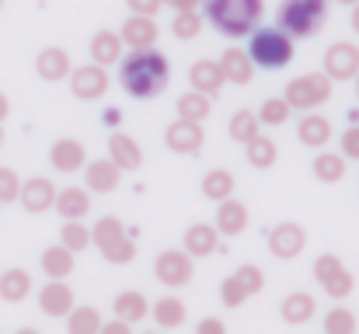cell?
<instances>
[{"instance_id":"4316f807","label":"cell","mask_w":359,"mask_h":334,"mask_svg":"<svg viewBox=\"0 0 359 334\" xmlns=\"http://www.w3.org/2000/svg\"><path fill=\"white\" fill-rule=\"evenodd\" d=\"M42 272L49 279H67L74 272V251L67 244H53L42 251Z\"/></svg>"},{"instance_id":"836d02e7","label":"cell","mask_w":359,"mask_h":334,"mask_svg":"<svg viewBox=\"0 0 359 334\" xmlns=\"http://www.w3.org/2000/svg\"><path fill=\"white\" fill-rule=\"evenodd\" d=\"M178 115L182 118H192V122H203V118H210V111H213V105H210V95H203V91H185L182 98H178Z\"/></svg>"},{"instance_id":"ee69618b","label":"cell","mask_w":359,"mask_h":334,"mask_svg":"<svg viewBox=\"0 0 359 334\" xmlns=\"http://www.w3.org/2000/svg\"><path fill=\"white\" fill-rule=\"evenodd\" d=\"M234 275H238V282L244 286V293H248V296H258V293H262V286H265V275H262V268H255V265H241Z\"/></svg>"},{"instance_id":"74e56055","label":"cell","mask_w":359,"mask_h":334,"mask_svg":"<svg viewBox=\"0 0 359 334\" xmlns=\"http://www.w3.org/2000/svg\"><path fill=\"white\" fill-rule=\"evenodd\" d=\"M290 102L286 98H265L262 109H258V122L262 125H286L290 122Z\"/></svg>"},{"instance_id":"f5cc1de1","label":"cell","mask_w":359,"mask_h":334,"mask_svg":"<svg viewBox=\"0 0 359 334\" xmlns=\"http://www.w3.org/2000/svg\"><path fill=\"white\" fill-rule=\"evenodd\" d=\"M7 111H11V105H7V95H0V122L7 118Z\"/></svg>"},{"instance_id":"6da1fadb","label":"cell","mask_w":359,"mask_h":334,"mask_svg":"<svg viewBox=\"0 0 359 334\" xmlns=\"http://www.w3.org/2000/svg\"><path fill=\"white\" fill-rule=\"evenodd\" d=\"M168 81H171V63L154 46L133 49L119 60V84L133 98H157L168 88Z\"/></svg>"},{"instance_id":"ab89813d","label":"cell","mask_w":359,"mask_h":334,"mask_svg":"<svg viewBox=\"0 0 359 334\" xmlns=\"http://www.w3.org/2000/svg\"><path fill=\"white\" fill-rule=\"evenodd\" d=\"M203 25H206V18H199L196 11H178L171 21V32H175V39L185 42V39H196L203 32Z\"/></svg>"},{"instance_id":"7402d4cb","label":"cell","mask_w":359,"mask_h":334,"mask_svg":"<svg viewBox=\"0 0 359 334\" xmlns=\"http://www.w3.org/2000/svg\"><path fill=\"white\" fill-rule=\"evenodd\" d=\"M91 60H95L98 67L119 63L122 60V35L119 32H109V28L95 32V39H91Z\"/></svg>"},{"instance_id":"603a6c76","label":"cell","mask_w":359,"mask_h":334,"mask_svg":"<svg viewBox=\"0 0 359 334\" xmlns=\"http://www.w3.org/2000/svg\"><path fill=\"white\" fill-rule=\"evenodd\" d=\"M244 226H248V206L238 199H224L217 209V233L238 237V233H244Z\"/></svg>"},{"instance_id":"8992f818","label":"cell","mask_w":359,"mask_h":334,"mask_svg":"<svg viewBox=\"0 0 359 334\" xmlns=\"http://www.w3.org/2000/svg\"><path fill=\"white\" fill-rule=\"evenodd\" d=\"M314 279L321 282V289H325L332 300H349L353 289H356L353 272H349V268L342 265V258H335V254H321V258L314 261Z\"/></svg>"},{"instance_id":"f1b7e54d","label":"cell","mask_w":359,"mask_h":334,"mask_svg":"<svg viewBox=\"0 0 359 334\" xmlns=\"http://www.w3.org/2000/svg\"><path fill=\"white\" fill-rule=\"evenodd\" d=\"M314 178L325 181V185H335L346 178V153H332L321 146V153L314 157Z\"/></svg>"},{"instance_id":"f35d334b","label":"cell","mask_w":359,"mask_h":334,"mask_svg":"<svg viewBox=\"0 0 359 334\" xmlns=\"http://www.w3.org/2000/svg\"><path fill=\"white\" fill-rule=\"evenodd\" d=\"M119 237H126V226H122L119 216H102L91 226V244H98V247H105V244H112Z\"/></svg>"},{"instance_id":"e0dca14e","label":"cell","mask_w":359,"mask_h":334,"mask_svg":"<svg viewBox=\"0 0 359 334\" xmlns=\"http://www.w3.org/2000/svg\"><path fill=\"white\" fill-rule=\"evenodd\" d=\"M119 178H122V167L109 157V160H91L84 164V185L91 192H116L119 188Z\"/></svg>"},{"instance_id":"ac0fdd59","label":"cell","mask_w":359,"mask_h":334,"mask_svg":"<svg viewBox=\"0 0 359 334\" xmlns=\"http://www.w3.org/2000/svg\"><path fill=\"white\" fill-rule=\"evenodd\" d=\"M35 74H39L42 81H49V84L70 77V56H67V49H60V46L42 49V53L35 56Z\"/></svg>"},{"instance_id":"d6a6232c","label":"cell","mask_w":359,"mask_h":334,"mask_svg":"<svg viewBox=\"0 0 359 334\" xmlns=\"http://www.w3.org/2000/svg\"><path fill=\"white\" fill-rule=\"evenodd\" d=\"M203 195H206V199H213V202L231 199V195H234V174H231L227 167L210 171V174L203 178Z\"/></svg>"},{"instance_id":"52a82bcc","label":"cell","mask_w":359,"mask_h":334,"mask_svg":"<svg viewBox=\"0 0 359 334\" xmlns=\"http://www.w3.org/2000/svg\"><path fill=\"white\" fill-rule=\"evenodd\" d=\"M154 275L168 289H182L192 282V254L189 251H161L154 261Z\"/></svg>"},{"instance_id":"5b68a950","label":"cell","mask_w":359,"mask_h":334,"mask_svg":"<svg viewBox=\"0 0 359 334\" xmlns=\"http://www.w3.org/2000/svg\"><path fill=\"white\" fill-rule=\"evenodd\" d=\"M283 98L290 102V109H304V111L318 109V105H325L332 98V77L328 74H304V77L286 84Z\"/></svg>"},{"instance_id":"cb8c5ba5","label":"cell","mask_w":359,"mask_h":334,"mask_svg":"<svg viewBox=\"0 0 359 334\" xmlns=\"http://www.w3.org/2000/svg\"><path fill=\"white\" fill-rule=\"evenodd\" d=\"M220 67H224V77H227L231 84L248 88V84L255 81V63H251V56H248L244 49H227L224 60H220Z\"/></svg>"},{"instance_id":"44dd1931","label":"cell","mask_w":359,"mask_h":334,"mask_svg":"<svg viewBox=\"0 0 359 334\" xmlns=\"http://www.w3.org/2000/svg\"><path fill=\"white\" fill-rule=\"evenodd\" d=\"M53 206L63 220H84L91 213V195H88V188H63V192H56Z\"/></svg>"},{"instance_id":"1f68e13d","label":"cell","mask_w":359,"mask_h":334,"mask_svg":"<svg viewBox=\"0 0 359 334\" xmlns=\"http://www.w3.org/2000/svg\"><path fill=\"white\" fill-rule=\"evenodd\" d=\"M150 314H154L157 328H168V331L185 324V303H182L178 296H164V300H157Z\"/></svg>"},{"instance_id":"680465c9","label":"cell","mask_w":359,"mask_h":334,"mask_svg":"<svg viewBox=\"0 0 359 334\" xmlns=\"http://www.w3.org/2000/svg\"><path fill=\"white\" fill-rule=\"evenodd\" d=\"M0 7H4V0H0Z\"/></svg>"},{"instance_id":"d6986e66","label":"cell","mask_w":359,"mask_h":334,"mask_svg":"<svg viewBox=\"0 0 359 334\" xmlns=\"http://www.w3.org/2000/svg\"><path fill=\"white\" fill-rule=\"evenodd\" d=\"M297 139H300L304 146H311V150H321V146H328V139H332V122H328L325 115L311 111V115L300 118V125H297Z\"/></svg>"},{"instance_id":"f907efd6","label":"cell","mask_w":359,"mask_h":334,"mask_svg":"<svg viewBox=\"0 0 359 334\" xmlns=\"http://www.w3.org/2000/svg\"><path fill=\"white\" fill-rule=\"evenodd\" d=\"M161 4H168V7H175V11H196L203 0H161Z\"/></svg>"},{"instance_id":"d4e9b609","label":"cell","mask_w":359,"mask_h":334,"mask_svg":"<svg viewBox=\"0 0 359 334\" xmlns=\"http://www.w3.org/2000/svg\"><path fill=\"white\" fill-rule=\"evenodd\" d=\"M185 251H189L192 258H210V254L217 251V226H210V223L189 226V230H185Z\"/></svg>"},{"instance_id":"d590c367","label":"cell","mask_w":359,"mask_h":334,"mask_svg":"<svg viewBox=\"0 0 359 334\" xmlns=\"http://www.w3.org/2000/svg\"><path fill=\"white\" fill-rule=\"evenodd\" d=\"M67 331L70 334H98L102 331V317L95 307H77L67 314Z\"/></svg>"},{"instance_id":"60d3db41","label":"cell","mask_w":359,"mask_h":334,"mask_svg":"<svg viewBox=\"0 0 359 334\" xmlns=\"http://www.w3.org/2000/svg\"><path fill=\"white\" fill-rule=\"evenodd\" d=\"M98 251H102V258L112 261V265H129V261L136 258V244H133L129 237H119V240H112V244H105V247H98Z\"/></svg>"},{"instance_id":"30bf717a","label":"cell","mask_w":359,"mask_h":334,"mask_svg":"<svg viewBox=\"0 0 359 334\" xmlns=\"http://www.w3.org/2000/svg\"><path fill=\"white\" fill-rule=\"evenodd\" d=\"M325 74L332 81H353L359 74V46L356 42H335L325 53Z\"/></svg>"},{"instance_id":"3957f363","label":"cell","mask_w":359,"mask_h":334,"mask_svg":"<svg viewBox=\"0 0 359 334\" xmlns=\"http://www.w3.org/2000/svg\"><path fill=\"white\" fill-rule=\"evenodd\" d=\"M293 35L286 32V28H255L251 32V42H248V56H251V63L255 67H262V70H283V67H290V60H293Z\"/></svg>"},{"instance_id":"83f0119b","label":"cell","mask_w":359,"mask_h":334,"mask_svg":"<svg viewBox=\"0 0 359 334\" xmlns=\"http://www.w3.org/2000/svg\"><path fill=\"white\" fill-rule=\"evenodd\" d=\"M32 293V275L25 268H7L0 272V300L7 303H21Z\"/></svg>"},{"instance_id":"e575fe53","label":"cell","mask_w":359,"mask_h":334,"mask_svg":"<svg viewBox=\"0 0 359 334\" xmlns=\"http://www.w3.org/2000/svg\"><path fill=\"white\" fill-rule=\"evenodd\" d=\"M258 129H262L258 111H248V109L234 111V115H231V125H227V132H231L234 143H248L251 136H258Z\"/></svg>"},{"instance_id":"2e32d148","label":"cell","mask_w":359,"mask_h":334,"mask_svg":"<svg viewBox=\"0 0 359 334\" xmlns=\"http://www.w3.org/2000/svg\"><path fill=\"white\" fill-rule=\"evenodd\" d=\"M84 160H88V153H84V143H77V139H56L53 146H49V164L60 171V174H74V171H81L84 167Z\"/></svg>"},{"instance_id":"8fae6325","label":"cell","mask_w":359,"mask_h":334,"mask_svg":"<svg viewBox=\"0 0 359 334\" xmlns=\"http://www.w3.org/2000/svg\"><path fill=\"white\" fill-rule=\"evenodd\" d=\"M304 247H307V233H304L300 223H279V226L269 233V251H272V258L290 261V258H297Z\"/></svg>"},{"instance_id":"db71d44e","label":"cell","mask_w":359,"mask_h":334,"mask_svg":"<svg viewBox=\"0 0 359 334\" xmlns=\"http://www.w3.org/2000/svg\"><path fill=\"white\" fill-rule=\"evenodd\" d=\"M349 25H353V32L359 35V4H353V21H349Z\"/></svg>"},{"instance_id":"ffe728a7","label":"cell","mask_w":359,"mask_h":334,"mask_svg":"<svg viewBox=\"0 0 359 334\" xmlns=\"http://www.w3.org/2000/svg\"><path fill=\"white\" fill-rule=\"evenodd\" d=\"M109 157L119 164L122 171H136L143 164V150H140V143L129 132H112L109 136Z\"/></svg>"},{"instance_id":"681fc988","label":"cell","mask_w":359,"mask_h":334,"mask_svg":"<svg viewBox=\"0 0 359 334\" xmlns=\"http://www.w3.org/2000/svg\"><path fill=\"white\" fill-rule=\"evenodd\" d=\"M102 331H105V334H129L133 328H129V321H122V317H116V321L102 324Z\"/></svg>"},{"instance_id":"484cf974","label":"cell","mask_w":359,"mask_h":334,"mask_svg":"<svg viewBox=\"0 0 359 334\" xmlns=\"http://www.w3.org/2000/svg\"><path fill=\"white\" fill-rule=\"evenodd\" d=\"M314 310H318V303H314L311 293H290V296L283 300V321H286L290 328L307 324V321L314 317Z\"/></svg>"},{"instance_id":"7bdbcfd3","label":"cell","mask_w":359,"mask_h":334,"mask_svg":"<svg viewBox=\"0 0 359 334\" xmlns=\"http://www.w3.org/2000/svg\"><path fill=\"white\" fill-rule=\"evenodd\" d=\"M18 195H21V178L11 167H0V206L18 202Z\"/></svg>"},{"instance_id":"4fadbf2b","label":"cell","mask_w":359,"mask_h":334,"mask_svg":"<svg viewBox=\"0 0 359 334\" xmlns=\"http://www.w3.org/2000/svg\"><path fill=\"white\" fill-rule=\"evenodd\" d=\"M39 307L46 317H67L74 310V289L63 279H49L39 293Z\"/></svg>"},{"instance_id":"5bb4252c","label":"cell","mask_w":359,"mask_h":334,"mask_svg":"<svg viewBox=\"0 0 359 334\" xmlns=\"http://www.w3.org/2000/svg\"><path fill=\"white\" fill-rule=\"evenodd\" d=\"M119 35H122V46H129V49H143V46H154V42H157L161 28H157L154 14H133V18L119 28Z\"/></svg>"},{"instance_id":"8d00e7d4","label":"cell","mask_w":359,"mask_h":334,"mask_svg":"<svg viewBox=\"0 0 359 334\" xmlns=\"http://www.w3.org/2000/svg\"><path fill=\"white\" fill-rule=\"evenodd\" d=\"M60 244H67L70 251H84V247H91V230L84 226L81 220H67L63 223V230H60Z\"/></svg>"},{"instance_id":"277c9868","label":"cell","mask_w":359,"mask_h":334,"mask_svg":"<svg viewBox=\"0 0 359 334\" xmlns=\"http://www.w3.org/2000/svg\"><path fill=\"white\" fill-rule=\"evenodd\" d=\"M328 18V0H283L279 4V28H286L293 39H314Z\"/></svg>"},{"instance_id":"4dcf8cb0","label":"cell","mask_w":359,"mask_h":334,"mask_svg":"<svg viewBox=\"0 0 359 334\" xmlns=\"http://www.w3.org/2000/svg\"><path fill=\"white\" fill-rule=\"evenodd\" d=\"M248 164L251 167H258V171H265V167H272L276 164V157H279V150H276V143H272V136H251L248 143Z\"/></svg>"},{"instance_id":"816d5d0a","label":"cell","mask_w":359,"mask_h":334,"mask_svg":"<svg viewBox=\"0 0 359 334\" xmlns=\"http://www.w3.org/2000/svg\"><path fill=\"white\" fill-rule=\"evenodd\" d=\"M119 118H122L119 109H105V122H109V125H119Z\"/></svg>"},{"instance_id":"9c48e42d","label":"cell","mask_w":359,"mask_h":334,"mask_svg":"<svg viewBox=\"0 0 359 334\" xmlns=\"http://www.w3.org/2000/svg\"><path fill=\"white\" fill-rule=\"evenodd\" d=\"M70 91H74V98H81V102H98V98L109 91V74H105V67L91 63V67L70 70Z\"/></svg>"},{"instance_id":"6f0895ef","label":"cell","mask_w":359,"mask_h":334,"mask_svg":"<svg viewBox=\"0 0 359 334\" xmlns=\"http://www.w3.org/2000/svg\"><path fill=\"white\" fill-rule=\"evenodd\" d=\"M0 143H4V129H0Z\"/></svg>"},{"instance_id":"ba28073f","label":"cell","mask_w":359,"mask_h":334,"mask_svg":"<svg viewBox=\"0 0 359 334\" xmlns=\"http://www.w3.org/2000/svg\"><path fill=\"white\" fill-rule=\"evenodd\" d=\"M164 143L171 153H199L203 143H206V132H203V122H192V118H175L168 129H164Z\"/></svg>"},{"instance_id":"7a4b0ae2","label":"cell","mask_w":359,"mask_h":334,"mask_svg":"<svg viewBox=\"0 0 359 334\" xmlns=\"http://www.w3.org/2000/svg\"><path fill=\"white\" fill-rule=\"evenodd\" d=\"M203 7L206 21L227 39L251 35L265 14V0H203Z\"/></svg>"},{"instance_id":"f546056e","label":"cell","mask_w":359,"mask_h":334,"mask_svg":"<svg viewBox=\"0 0 359 334\" xmlns=\"http://www.w3.org/2000/svg\"><path fill=\"white\" fill-rule=\"evenodd\" d=\"M112 307H116V317L129 321V324H136V321H143V317L150 314L147 296H143V293H136V289H126V293H119Z\"/></svg>"},{"instance_id":"7dc6e473","label":"cell","mask_w":359,"mask_h":334,"mask_svg":"<svg viewBox=\"0 0 359 334\" xmlns=\"http://www.w3.org/2000/svg\"><path fill=\"white\" fill-rule=\"evenodd\" d=\"M126 4H129L133 14H157V11L164 7L161 0H126Z\"/></svg>"},{"instance_id":"f6af8a7d","label":"cell","mask_w":359,"mask_h":334,"mask_svg":"<svg viewBox=\"0 0 359 334\" xmlns=\"http://www.w3.org/2000/svg\"><path fill=\"white\" fill-rule=\"evenodd\" d=\"M220 300H224V307H241L244 300H248V293H244V286L238 282V275H231V279H224V286H220Z\"/></svg>"},{"instance_id":"9a60e30c","label":"cell","mask_w":359,"mask_h":334,"mask_svg":"<svg viewBox=\"0 0 359 334\" xmlns=\"http://www.w3.org/2000/svg\"><path fill=\"white\" fill-rule=\"evenodd\" d=\"M189 84L196 88V91H203V95H220V88L227 84V77H224V67L217 63V60H196L192 67H189Z\"/></svg>"},{"instance_id":"7c38bea8","label":"cell","mask_w":359,"mask_h":334,"mask_svg":"<svg viewBox=\"0 0 359 334\" xmlns=\"http://www.w3.org/2000/svg\"><path fill=\"white\" fill-rule=\"evenodd\" d=\"M21 206H25V213H49V206L56 202V185L49 181V178H28V181H21Z\"/></svg>"},{"instance_id":"b9f144b4","label":"cell","mask_w":359,"mask_h":334,"mask_svg":"<svg viewBox=\"0 0 359 334\" xmlns=\"http://www.w3.org/2000/svg\"><path fill=\"white\" fill-rule=\"evenodd\" d=\"M325 331L328 334H353L356 331V314L346 310V307L328 310V317H325Z\"/></svg>"},{"instance_id":"9f6ffc18","label":"cell","mask_w":359,"mask_h":334,"mask_svg":"<svg viewBox=\"0 0 359 334\" xmlns=\"http://www.w3.org/2000/svg\"><path fill=\"white\" fill-rule=\"evenodd\" d=\"M356 98H359V74H356Z\"/></svg>"},{"instance_id":"bcb514c9","label":"cell","mask_w":359,"mask_h":334,"mask_svg":"<svg viewBox=\"0 0 359 334\" xmlns=\"http://www.w3.org/2000/svg\"><path fill=\"white\" fill-rule=\"evenodd\" d=\"M342 153H346L349 160H359V125L342 136Z\"/></svg>"},{"instance_id":"c3c4849f","label":"cell","mask_w":359,"mask_h":334,"mask_svg":"<svg viewBox=\"0 0 359 334\" xmlns=\"http://www.w3.org/2000/svg\"><path fill=\"white\" fill-rule=\"evenodd\" d=\"M199 334H224V321L220 317H206V321H199Z\"/></svg>"},{"instance_id":"11a10c76","label":"cell","mask_w":359,"mask_h":334,"mask_svg":"<svg viewBox=\"0 0 359 334\" xmlns=\"http://www.w3.org/2000/svg\"><path fill=\"white\" fill-rule=\"evenodd\" d=\"M335 4H346V7H353V4H359V0H335Z\"/></svg>"}]
</instances>
